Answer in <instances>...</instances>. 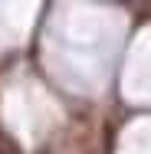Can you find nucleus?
<instances>
[{"instance_id":"f257e3e1","label":"nucleus","mask_w":151,"mask_h":154,"mask_svg":"<svg viewBox=\"0 0 151 154\" xmlns=\"http://www.w3.org/2000/svg\"><path fill=\"white\" fill-rule=\"evenodd\" d=\"M0 154H23V151H20V144H17L3 128H0Z\"/></svg>"}]
</instances>
